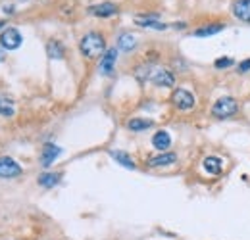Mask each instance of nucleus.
<instances>
[{
	"label": "nucleus",
	"instance_id": "aec40b11",
	"mask_svg": "<svg viewBox=\"0 0 250 240\" xmlns=\"http://www.w3.org/2000/svg\"><path fill=\"white\" fill-rule=\"evenodd\" d=\"M47 52H49L50 58H54V60H62V58H64V48H62V45H60V43H56V41L49 43Z\"/></svg>",
	"mask_w": 250,
	"mask_h": 240
},
{
	"label": "nucleus",
	"instance_id": "9b49d317",
	"mask_svg": "<svg viewBox=\"0 0 250 240\" xmlns=\"http://www.w3.org/2000/svg\"><path fill=\"white\" fill-rule=\"evenodd\" d=\"M233 14L241 21H250V0H235L233 2Z\"/></svg>",
	"mask_w": 250,
	"mask_h": 240
},
{
	"label": "nucleus",
	"instance_id": "ddd939ff",
	"mask_svg": "<svg viewBox=\"0 0 250 240\" xmlns=\"http://www.w3.org/2000/svg\"><path fill=\"white\" fill-rule=\"evenodd\" d=\"M110 156H112L119 165L127 167V169H135V161H133V158H131L129 154H125V152H121V150H112Z\"/></svg>",
	"mask_w": 250,
	"mask_h": 240
},
{
	"label": "nucleus",
	"instance_id": "6ab92c4d",
	"mask_svg": "<svg viewBox=\"0 0 250 240\" xmlns=\"http://www.w3.org/2000/svg\"><path fill=\"white\" fill-rule=\"evenodd\" d=\"M127 127L133 131V133H139V131H145V129H150L152 127V121L150 119H141V117H133Z\"/></svg>",
	"mask_w": 250,
	"mask_h": 240
},
{
	"label": "nucleus",
	"instance_id": "4468645a",
	"mask_svg": "<svg viewBox=\"0 0 250 240\" xmlns=\"http://www.w3.org/2000/svg\"><path fill=\"white\" fill-rule=\"evenodd\" d=\"M204 169L210 173V175H219L221 173V160L219 158H216V156H208V158H204Z\"/></svg>",
	"mask_w": 250,
	"mask_h": 240
},
{
	"label": "nucleus",
	"instance_id": "6e6552de",
	"mask_svg": "<svg viewBox=\"0 0 250 240\" xmlns=\"http://www.w3.org/2000/svg\"><path fill=\"white\" fill-rule=\"evenodd\" d=\"M89 14L99 16V17H110V16H116L117 14V6L112 4V2H102V4H97V6H91L89 8Z\"/></svg>",
	"mask_w": 250,
	"mask_h": 240
},
{
	"label": "nucleus",
	"instance_id": "b1692460",
	"mask_svg": "<svg viewBox=\"0 0 250 240\" xmlns=\"http://www.w3.org/2000/svg\"><path fill=\"white\" fill-rule=\"evenodd\" d=\"M4 60H6V56H4V52L0 50V62H4Z\"/></svg>",
	"mask_w": 250,
	"mask_h": 240
},
{
	"label": "nucleus",
	"instance_id": "1a4fd4ad",
	"mask_svg": "<svg viewBox=\"0 0 250 240\" xmlns=\"http://www.w3.org/2000/svg\"><path fill=\"white\" fill-rule=\"evenodd\" d=\"M62 154V148L60 146H54V144H47L43 148V154H41V165L43 167H49L52 165V161Z\"/></svg>",
	"mask_w": 250,
	"mask_h": 240
},
{
	"label": "nucleus",
	"instance_id": "7ed1b4c3",
	"mask_svg": "<svg viewBox=\"0 0 250 240\" xmlns=\"http://www.w3.org/2000/svg\"><path fill=\"white\" fill-rule=\"evenodd\" d=\"M21 35H19V31L17 29H14V27H8V29H4V33H2V37H0V43H2V47L6 48V50H16V48L21 47Z\"/></svg>",
	"mask_w": 250,
	"mask_h": 240
},
{
	"label": "nucleus",
	"instance_id": "a211bd4d",
	"mask_svg": "<svg viewBox=\"0 0 250 240\" xmlns=\"http://www.w3.org/2000/svg\"><path fill=\"white\" fill-rule=\"evenodd\" d=\"M60 177H62L60 173H45V175L39 177V185L45 187V189H52L60 183Z\"/></svg>",
	"mask_w": 250,
	"mask_h": 240
},
{
	"label": "nucleus",
	"instance_id": "f8f14e48",
	"mask_svg": "<svg viewBox=\"0 0 250 240\" xmlns=\"http://www.w3.org/2000/svg\"><path fill=\"white\" fill-rule=\"evenodd\" d=\"M135 23L137 25H141V27H150V29H166L167 25H164V23H160V21H156V16H137L135 17Z\"/></svg>",
	"mask_w": 250,
	"mask_h": 240
},
{
	"label": "nucleus",
	"instance_id": "dca6fc26",
	"mask_svg": "<svg viewBox=\"0 0 250 240\" xmlns=\"http://www.w3.org/2000/svg\"><path fill=\"white\" fill-rule=\"evenodd\" d=\"M117 47L121 48L123 52L133 50V48L137 47V39H135V35H131V33H121V35H119V39H117Z\"/></svg>",
	"mask_w": 250,
	"mask_h": 240
},
{
	"label": "nucleus",
	"instance_id": "423d86ee",
	"mask_svg": "<svg viewBox=\"0 0 250 240\" xmlns=\"http://www.w3.org/2000/svg\"><path fill=\"white\" fill-rule=\"evenodd\" d=\"M21 175V167L12 160V158H0V177L2 179H12Z\"/></svg>",
	"mask_w": 250,
	"mask_h": 240
},
{
	"label": "nucleus",
	"instance_id": "f3484780",
	"mask_svg": "<svg viewBox=\"0 0 250 240\" xmlns=\"http://www.w3.org/2000/svg\"><path fill=\"white\" fill-rule=\"evenodd\" d=\"M219 31H223V25H221V23H212V25H206V27L197 29L193 35H195V37H210V35H216V33H219Z\"/></svg>",
	"mask_w": 250,
	"mask_h": 240
},
{
	"label": "nucleus",
	"instance_id": "f03ea898",
	"mask_svg": "<svg viewBox=\"0 0 250 240\" xmlns=\"http://www.w3.org/2000/svg\"><path fill=\"white\" fill-rule=\"evenodd\" d=\"M237 110H239L237 100H235V98H231V96H223V98H219V100L214 104V108H212V115H214V117H219V119H225V117L235 115V113H237Z\"/></svg>",
	"mask_w": 250,
	"mask_h": 240
},
{
	"label": "nucleus",
	"instance_id": "9d476101",
	"mask_svg": "<svg viewBox=\"0 0 250 240\" xmlns=\"http://www.w3.org/2000/svg\"><path fill=\"white\" fill-rule=\"evenodd\" d=\"M175 161H177V156L173 152H166V154H158V156L149 158L150 167H164V165H171Z\"/></svg>",
	"mask_w": 250,
	"mask_h": 240
},
{
	"label": "nucleus",
	"instance_id": "4be33fe9",
	"mask_svg": "<svg viewBox=\"0 0 250 240\" xmlns=\"http://www.w3.org/2000/svg\"><path fill=\"white\" fill-rule=\"evenodd\" d=\"M229 65H233V60H231V58H219V60H216V67H217V69L229 67Z\"/></svg>",
	"mask_w": 250,
	"mask_h": 240
},
{
	"label": "nucleus",
	"instance_id": "2eb2a0df",
	"mask_svg": "<svg viewBox=\"0 0 250 240\" xmlns=\"http://www.w3.org/2000/svg\"><path fill=\"white\" fill-rule=\"evenodd\" d=\"M152 144H154V148H158V150H167V148L171 146L169 133H167V131H158V133L152 137Z\"/></svg>",
	"mask_w": 250,
	"mask_h": 240
},
{
	"label": "nucleus",
	"instance_id": "393cba45",
	"mask_svg": "<svg viewBox=\"0 0 250 240\" xmlns=\"http://www.w3.org/2000/svg\"><path fill=\"white\" fill-rule=\"evenodd\" d=\"M4 25H6V23H4V21H0V29H2V27H4Z\"/></svg>",
	"mask_w": 250,
	"mask_h": 240
},
{
	"label": "nucleus",
	"instance_id": "39448f33",
	"mask_svg": "<svg viewBox=\"0 0 250 240\" xmlns=\"http://www.w3.org/2000/svg\"><path fill=\"white\" fill-rule=\"evenodd\" d=\"M150 81L156 87H173L175 85V77L167 69H154L152 75H150Z\"/></svg>",
	"mask_w": 250,
	"mask_h": 240
},
{
	"label": "nucleus",
	"instance_id": "5701e85b",
	"mask_svg": "<svg viewBox=\"0 0 250 240\" xmlns=\"http://www.w3.org/2000/svg\"><path fill=\"white\" fill-rule=\"evenodd\" d=\"M250 71V60H245L239 64V73H249Z\"/></svg>",
	"mask_w": 250,
	"mask_h": 240
},
{
	"label": "nucleus",
	"instance_id": "412c9836",
	"mask_svg": "<svg viewBox=\"0 0 250 240\" xmlns=\"http://www.w3.org/2000/svg\"><path fill=\"white\" fill-rule=\"evenodd\" d=\"M14 104L10 102V100H4V98H0V115H6V117H12L14 115Z\"/></svg>",
	"mask_w": 250,
	"mask_h": 240
},
{
	"label": "nucleus",
	"instance_id": "f257e3e1",
	"mask_svg": "<svg viewBox=\"0 0 250 240\" xmlns=\"http://www.w3.org/2000/svg\"><path fill=\"white\" fill-rule=\"evenodd\" d=\"M81 52L87 56V58H99L104 54V48H106V43H104V37L100 33H87L83 39H81Z\"/></svg>",
	"mask_w": 250,
	"mask_h": 240
},
{
	"label": "nucleus",
	"instance_id": "0eeeda50",
	"mask_svg": "<svg viewBox=\"0 0 250 240\" xmlns=\"http://www.w3.org/2000/svg\"><path fill=\"white\" fill-rule=\"evenodd\" d=\"M116 60H117V50H116V48L106 50V54H104L102 60H100V73H102V75H112L114 65H116Z\"/></svg>",
	"mask_w": 250,
	"mask_h": 240
},
{
	"label": "nucleus",
	"instance_id": "20e7f679",
	"mask_svg": "<svg viewBox=\"0 0 250 240\" xmlns=\"http://www.w3.org/2000/svg\"><path fill=\"white\" fill-rule=\"evenodd\" d=\"M171 102L179 110H191L195 106V96L191 95L189 91H185V89H177L171 96Z\"/></svg>",
	"mask_w": 250,
	"mask_h": 240
}]
</instances>
